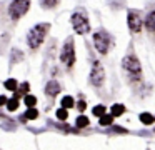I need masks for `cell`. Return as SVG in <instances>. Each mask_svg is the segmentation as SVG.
I'll return each mask as SVG.
<instances>
[{
    "label": "cell",
    "instance_id": "5b68a950",
    "mask_svg": "<svg viewBox=\"0 0 155 150\" xmlns=\"http://www.w3.org/2000/svg\"><path fill=\"white\" fill-rule=\"evenodd\" d=\"M72 25H74L75 32L78 35H85V33L90 30V23H88L87 17L82 15V13H74L72 15Z\"/></svg>",
    "mask_w": 155,
    "mask_h": 150
},
{
    "label": "cell",
    "instance_id": "44dd1931",
    "mask_svg": "<svg viewBox=\"0 0 155 150\" xmlns=\"http://www.w3.org/2000/svg\"><path fill=\"white\" fill-rule=\"evenodd\" d=\"M92 112H94V115L102 117L105 113V107L104 105H97V107H94V110H92Z\"/></svg>",
    "mask_w": 155,
    "mask_h": 150
},
{
    "label": "cell",
    "instance_id": "2e32d148",
    "mask_svg": "<svg viewBox=\"0 0 155 150\" xmlns=\"http://www.w3.org/2000/svg\"><path fill=\"white\" fill-rule=\"evenodd\" d=\"M87 125H88V118H87V117H84V115H80L77 118V127H78V128H84V127H87Z\"/></svg>",
    "mask_w": 155,
    "mask_h": 150
},
{
    "label": "cell",
    "instance_id": "52a82bcc",
    "mask_svg": "<svg viewBox=\"0 0 155 150\" xmlns=\"http://www.w3.org/2000/svg\"><path fill=\"white\" fill-rule=\"evenodd\" d=\"M128 28L132 30L134 33H138L142 30V15L140 12H137V10H128Z\"/></svg>",
    "mask_w": 155,
    "mask_h": 150
},
{
    "label": "cell",
    "instance_id": "7402d4cb",
    "mask_svg": "<svg viewBox=\"0 0 155 150\" xmlns=\"http://www.w3.org/2000/svg\"><path fill=\"white\" fill-rule=\"evenodd\" d=\"M25 103H27V107H35L37 98H35L34 95H27V97H25Z\"/></svg>",
    "mask_w": 155,
    "mask_h": 150
},
{
    "label": "cell",
    "instance_id": "8fae6325",
    "mask_svg": "<svg viewBox=\"0 0 155 150\" xmlns=\"http://www.w3.org/2000/svg\"><path fill=\"white\" fill-rule=\"evenodd\" d=\"M124 112H125V107L122 105V103H115V105H112V115L114 117H120Z\"/></svg>",
    "mask_w": 155,
    "mask_h": 150
},
{
    "label": "cell",
    "instance_id": "d6986e66",
    "mask_svg": "<svg viewBox=\"0 0 155 150\" xmlns=\"http://www.w3.org/2000/svg\"><path fill=\"white\" fill-rule=\"evenodd\" d=\"M5 87H7L8 90H12V92H15V90H17V82H15L14 78H8V80H5Z\"/></svg>",
    "mask_w": 155,
    "mask_h": 150
},
{
    "label": "cell",
    "instance_id": "5bb4252c",
    "mask_svg": "<svg viewBox=\"0 0 155 150\" xmlns=\"http://www.w3.org/2000/svg\"><path fill=\"white\" fill-rule=\"evenodd\" d=\"M75 105V102H74V98L72 97H64L62 98V107H65V108H70V107H74Z\"/></svg>",
    "mask_w": 155,
    "mask_h": 150
},
{
    "label": "cell",
    "instance_id": "7a4b0ae2",
    "mask_svg": "<svg viewBox=\"0 0 155 150\" xmlns=\"http://www.w3.org/2000/svg\"><path fill=\"white\" fill-rule=\"evenodd\" d=\"M122 65H124L125 72L130 75L132 80H140V77H142V67H140V62L137 60V57L127 55L124 58V62H122Z\"/></svg>",
    "mask_w": 155,
    "mask_h": 150
},
{
    "label": "cell",
    "instance_id": "e0dca14e",
    "mask_svg": "<svg viewBox=\"0 0 155 150\" xmlns=\"http://www.w3.org/2000/svg\"><path fill=\"white\" fill-rule=\"evenodd\" d=\"M112 120H114V115H102L100 117V125H110L112 123Z\"/></svg>",
    "mask_w": 155,
    "mask_h": 150
},
{
    "label": "cell",
    "instance_id": "ba28073f",
    "mask_svg": "<svg viewBox=\"0 0 155 150\" xmlns=\"http://www.w3.org/2000/svg\"><path fill=\"white\" fill-rule=\"evenodd\" d=\"M105 72H104V67L95 60L94 62V67H92V72H90V82L94 83L95 87H100L104 83V78H105Z\"/></svg>",
    "mask_w": 155,
    "mask_h": 150
},
{
    "label": "cell",
    "instance_id": "3957f363",
    "mask_svg": "<svg viewBox=\"0 0 155 150\" xmlns=\"http://www.w3.org/2000/svg\"><path fill=\"white\" fill-rule=\"evenodd\" d=\"M30 7V0H14L8 7V13H10L12 20H18L22 18V15H25Z\"/></svg>",
    "mask_w": 155,
    "mask_h": 150
},
{
    "label": "cell",
    "instance_id": "ffe728a7",
    "mask_svg": "<svg viewBox=\"0 0 155 150\" xmlns=\"http://www.w3.org/2000/svg\"><path fill=\"white\" fill-rule=\"evenodd\" d=\"M67 115H68V113H67V108H65V107H62V108L57 110V118L58 120H65V118H67Z\"/></svg>",
    "mask_w": 155,
    "mask_h": 150
},
{
    "label": "cell",
    "instance_id": "4fadbf2b",
    "mask_svg": "<svg viewBox=\"0 0 155 150\" xmlns=\"http://www.w3.org/2000/svg\"><path fill=\"white\" fill-rule=\"evenodd\" d=\"M58 2H60V0H40V5L44 7V8H54V7L58 5Z\"/></svg>",
    "mask_w": 155,
    "mask_h": 150
},
{
    "label": "cell",
    "instance_id": "484cf974",
    "mask_svg": "<svg viewBox=\"0 0 155 150\" xmlns=\"http://www.w3.org/2000/svg\"><path fill=\"white\" fill-rule=\"evenodd\" d=\"M8 100H7V97H4V95H0V105H5Z\"/></svg>",
    "mask_w": 155,
    "mask_h": 150
},
{
    "label": "cell",
    "instance_id": "8992f818",
    "mask_svg": "<svg viewBox=\"0 0 155 150\" xmlns=\"http://www.w3.org/2000/svg\"><path fill=\"white\" fill-rule=\"evenodd\" d=\"M60 58L67 67H72L75 63V48H74V40L72 38H68L65 42L64 48H62V53H60Z\"/></svg>",
    "mask_w": 155,
    "mask_h": 150
},
{
    "label": "cell",
    "instance_id": "603a6c76",
    "mask_svg": "<svg viewBox=\"0 0 155 150\" xmlns=\"http://www.w3.org/2000/svg\"><path fill=\"white\" fill-rule=\"evenodd\" d=\"M18 58H24V53H20L18 50H14L12 52V62H17Z\"/></svg>",
    "mask_w": 155,
    "mask_h": 150
},
{
    "label": "cell",
    "instance_id": "d4e9b609",
    "mask_svg": "<svg viewBox=\"0 0 155 150\" xmlns=\"http://www.w3.org/2000/svg\"><path fill=\"white\" fill-rule=\"evenodd\" d=\"M77 107H78V110H80V112H84V110L87 108V103H85V102H78Z\"/></svg>",
    "mask_w": 155,
    "mask_h": 150
},
{
    "label": "cell",
    "instance_id": "30bf717a",
    "mask_svg": "<svg viewBox=\"0 0 155 150\" xmlns=\"http://www.w3.org/2000/svg\"><path fill=\"white\" fill-rule=\"evenodd\" d=\"M145 27H147V30L150 33H155V10H152L148 13L147 20H145Z\"/></svg>",
    "mask_w": 155,
    "mask_h": 150
},
{
    "label": "cell",
    "instance_id": "cb8c5ba5",
    "mask_svg": "<svg viewBox=\"0 0 155 150\" xmlns=\"http://www.w3.org/2000/svg\"><path fill=\"white\" fill-rule=\"evenodd\" d=\"M28 88H30L28 82H24V83L20 85V90H18V92H20V93H27V92H28Z\"/></svg>",
    "mask_w": 155,
    "mask_h": 150
},
{
    "label": "cell",
    "instance_id": "277c9868",
    "mask_svg": "<svg viewBox=\"0 0 155 150\" xmlns=\"http://www.w3.org/2000/svg\"><path fill=\"white\" fill-rule=\"evenodd\" d=\"M94 43H95V48L100 53H107L108 47H110V43H112V38L105 30H97L95 35H94Z\"/></svg>",
    "mask_w": 155,
    "mask_h": 150
},
{
    "label": "cell",
    "instance_id": "9c48e42d",
    "mask_svg": "<svg viewBox=\"0 0 155 150\" xmlns=\"http://www.w3.org/2000/svg\"><path fill=\"white\" fill-rule=\"evenodd\" d=\"M58 92H60V85H58V82L52 80V82L47 83V87H45V93H47L48 97H55Z\"/></svg>",
    "mask_w": 155,
    "mask_h": 150
},
{
    "label": "cell",
    "instance_id": "ac0fdd59",
    "mask_svg": "<svg viewBox=\"0 0 155 150\" xmlns=\"http://www.w3.org/2000/svg\"><path fill=\"white\" fill-rule=\"evenodd\" d=\"M17 100L18 98H15V97H14L12 100H8V102H7V107H8V110H10V112H14V110L18 108V102H17Z\"/></svg>",
    "mask_w": 155,
    "mask_h": 150
},
{
    "label": "cell",
    "instance_id": "6da1fadb",
    "mask_svg": "<svg viewBox=\"0 0 155 150\" xmlns=\"http://www.w3.org/2000/svg\"><path fill=\"white\" fill-rule=\"evenodd\" d=\"M48 30H50V23H38V25L32 27L27 35V42L30 45V48L35 50L42 45V42L45 40V35L48 33Z\"/></svg>",
    "mask_w": 155,
    "mask_h": 150
},
{
    "label": "cell",
    "instance_id": "7c38bea8",
    "mask_svg": "<svg viewBox=\"0 0 155 150\" xmlns=\"http://www.w3.org/2000/svg\"><path fill=\"white\" fill-rule=\"evenodd\" d=\"M153 115H150V113H147V112H143L140 115V122L142 123H145V125H152V123H153Z\"/></svg>",
    "mask_w": 155,
    "mask_h": 150
},
{
    "label": "cell",
    "instance_id": "9a60e30c",
    "mask_svg": "<svg viewBox=\"0 0 155 150\" xmlns=\"http://www.w3.org/2000/svg\"><path fill=\"white\" fill-rule=\"evenodd\" d=\"M25 117L30 118V120H34V118H37V117H38V112L34 108V107H28V110L25 112Z\"/></svg>",
    "mask_w": 155,
    "mask_h": 150
}]
</instances>
